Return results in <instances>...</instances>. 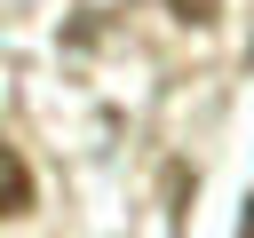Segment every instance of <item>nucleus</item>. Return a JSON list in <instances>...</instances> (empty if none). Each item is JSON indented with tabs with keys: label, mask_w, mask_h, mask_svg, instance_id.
<instances>
[{
	"label": "nucleus",
	"mask_w": 254,
	"mask_h": 238,
	"mask_svg": "<svg viewBox=\"0 0 254 238\" xmlns=\"http://www.w3.org/2000/svg\"><path fill=\"white\" fill-rule=\"evenodd\" d=\"M32 206V167H24V151L8 143V198H0V214H24Z\"/></svg>",
	"instance_id": "nucleus-1"
},
{
	"label": "nucleus",
	"mask_w": 254,
	"mask_h": 238,
	"mask_svg": "<svg viewBox=\"0 0 254 238\" xmlns=\"http://www.w3.org/2000/svg\"><path fill=\"white\" fill-rule=\"evenodd\" d=\"M238 230H246V238H254V190H246V214H238Z\"/></svg>",
	"instance_id": "nucleus-3"
},
{
	"label": "nucleus",
	"mask_w": 254,
	"mask_h": 238,
	"mask_svg": "<svg viewBox=\"0 0 254 238\" xmlns=\"http://www.w3.org/2000/svg\"><path fill=\"white\" fill-rule=\"evenodd\" d=\"M167 8H175L183 24H214V0H167Z\"/></svg>",
	"instance_id": "nucleus-2"
}]
</instances>
